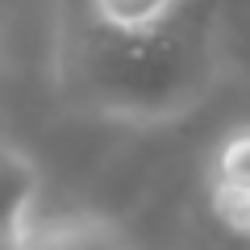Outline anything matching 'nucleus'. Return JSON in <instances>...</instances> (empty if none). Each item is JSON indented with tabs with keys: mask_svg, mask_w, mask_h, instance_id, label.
Masks as SVG:
<instances>
[{
	"mask_svg": "<svg viewBox=\"0 0 250 250\" xmlns=\"http://www.w3.org/2000/svg\"><path fill=\"white\" fill-rule=\"evenodd\" d=\"M208 208H213L221 229H229L233 238L250 242V184L246 179L208 171Z\"/></svg>",
	"mask_w": 250,
	"mask_h": 250,
	"instance_id": "20e7f679",
	"label": "nucleus"
},
{
	"mask_svg": "<svg viewBox=\"0 0 250 250\" xmlns=\"http://www.w3.org/2000/svg\"><path fill=\"white\" fill-rule=\"evenodd\" d=\"M121 250H129V246H121Z\"/></svg>",
	"mask_w": 250,
	"mask_h": 250,
	"instance_id": "6e6552de",
	"label": "nucleus"
},
{
	"mask_svg": "<svg viewBox=\"0 0 250 250\" xmlns=\"http://www.w3.org/2000/svg\"><path fill=\"white\" fill-rule=\"evenodd\" d=\"M42 200V171L21 146L0 142V233L17 238L38 217Z\"/></svg>",
	"mask_w": 250,
	"mask_h": 250,
	"instance_id": "7ed1b4c3",
	"label": "nucleus"
},
{
	"mask_svg": "<svg viewBox=\"0 0 250 250\" xmlns=\"http://www.w3.org/2000/svg\"><path fill=\"white\" fill-rule=\"evenodd\" d=\"M213 171L217 175H233V179H246L250 184V125L233 129L213 154Z\"/></svg>",
	"mask_w": 250,
	"mask_h": 250,
	"instance_id": "423d86ee",
	"label": "nucleus"
},
{
	"mask_svg": "<svg viewBox=\"0 0 250 250\" xmlns=\"http://www.w3.org/2000/svg\"><path fill=\"white\" fill-rule=\"evenodd\" d=\"M179 9V0H88V13L113 29H146Z\"/></svg>",
	"mask_w": 250,
	"mask_h": 250,
	"instance_id": "39448f33",
	"label": "nucleus"
},
{
	"mask_svg": "<svg viewBox=\"0 0 250 250\" xmlns=\"http://www.w3.org/2000/svg\"><path fill=\"white\" fill-rule=\"evenodd\" d=\"M129 246L121 225L104 213L75 208V213H38L25 229L17 233V250H121Z\"/></svg>",
	"mask_w": 250,
	"mask_h": 250,
	"instance_id": "f03ea898",
	"label": "nucleus"
},
{
	"mask_svg": "<svg viewBox=\"0 0 250 250\" xmlns=\"http://www.w3.org/2000/svg\"><path fill=\"white\" fill-rule=\"evenodd\" d=\"M229 71L225 29L213 0H179L146 29H113L96 17L59 21L50 50L54 92L96 121L159 129L196 113Z\"/></svg>",
	"mask_w": 250,
	"mask_h": 250,
	"instance_id": "f257e3e1",
	"label": "nucleus"
},
{
	"mask_svg": "<svg viewBox=\"0 0 250 250\" xmlns=\"http://www.w3.org/2000/svg\"><path fill=\"white\" fill-rule=\"evenodd\" d=\"M0 250H17V238H9V233H0Z\"/></svg>",
	"mask_w": 250,
	"mask_h": 250,
	"instance_id": "0eeeda50",
	"label": "nucleus"
}]
</instances>
